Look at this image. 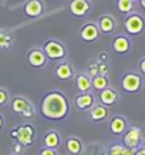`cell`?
<instances>
[{
    "instance_id": "1",
    "label": "cell",
    "mask_w": 145,
    "mask_h": 155,
    "mask_svg": "<svg viewBox=\"0 0 145 155\" xmlns=\"http://www.w3.org/2000/svg\"><path fill=\"white\" fill-rule=\"evenodd\" d=\"M40 111L47 120H63L68 114V103L61 93L53 91L43 98Z\"/></svg>"
},
{
    "instance_id": "2",
    "label": "cell",
    "mask_w": 145,
    "mask_h": 155,
    "mask_svg": "<svg viewBox=\"0 0 145 155\" xmlns=\"http://www.w3.org/2000/svg\"><path fill=\"white\" fill-rule=\"evenodd\" d=\"M124 27L130 36H140L145 30V17L138 12H131L125 16Z\"/></svg>"
},
{
    "instance_id": "3",
    "label": "cell",
    "mask_w": 145,
    "mask_h": 155,
    "mask_svg": "<svg viewBox=\"0 0 145 155\" xmlns=\"http://www.w3.org/2000/svg\"><path fill=\"white\" fill-rule=\"evenodd\" d=\"M43 51L46 53V57L48 60H63L67 57V50L64 47V44L54 40V38H48L44 43Z\"/></svg>"
},
{
    "instance_id": "4",
    "label": "cell",
    "mask_w": 145,
    "mask_h": 155,
    "mask_svg": "<svg viewBox=\"0 0 145 155\" xmlns=\"http://www.w3.org/2000/svg\"><path fill=\"white\" fill-rule=\"evenodd\" d=\"M121 87L128 94H135L142 87V78L138 73H127L121 78Z\"/></svg>"
},
{
    "instance_id": "5",
    "label": "cell",
    "mask_w": 145,
    "mask_h": 155,
    "mask_svg": "<svg viewBox=\"0 0 145 155\" xmlns=\"http://www.w3.org/2000/svg\"><path fill=\"white\" fill-rule=\"evenodd\" d=\"M122 145L128 148H138L142 145V135H141V128L130 127L124 132L122 137Z\"/></svg>"
},
{
    "instance_id": "6",
    "label": "cell",
    "mask_w": 145,
    "mask_h": 155,
    "mask_svg": "<svg viewBox=\"0 0 145 155\" xmlns=\"http://www.w3.org/2000/svg\"><path fill=\"white\" fill-rule=\"evenodd\" d=\"M68 10L74 17H84L93 10V5L90 0H70Z\"/></svg>"
},
{
    "instance_id": "7",
    "label": "cell",
    "mask_w": 145,
    "mask_h": 155,
    "mask_svg": "<svg viewBox=\"0 0 145 155\" xmlns=\"http://www.w3.org/2000/svg\"><path fill=\"white\" fill-rule=\"evenodd\" d=\"M100 34H101V31H100L98 26L95 23H93V21H88V23L83 24V27L80 28V38L85 43L97 41Z\"/></svg>"
},
{
    "instance_id": "8",
    "label": "cell",
    "mask_w": 145,
    "mask_h": 155,
    "mask_svg": "<svg viewBox=\"0 0 145 155\" xmlns=\"http://www.w3.org/2000/svg\"><path fill=\"white\" fill-rule=\"evenodd\" d=\"M16 138H17V141L21 144L23 147H28L31 145V142H33V138H34V128L30 125V124H24V125H20L19 128H16Z\"/></svg>"
},
{
    "instance_id": "9",
    "label": "cell",
    "mask_w": 145,
    "mask_h": 155,
    "mask_svg": "<svg viewBox=\"0 0 145 155\" xmlns=\"http://www.w3.org/2000/svg\"><path fill=\"white\" fill-rule=\"evenodd\" d=\"M23 12L27 17H40L44 13V3L43 0H27L23 6Z\"/></svg>"
},
{
    "instance_id": "10",
    "label": "cell",
    "mask_w": 145,
    "mask_h": 155,
    "mask_svg": "<svg viewBox=\"0 0 145 155\" xmlns=\"http://www.w3.org/2000/svg\"><path fill=\"white\" fill-rule=\"evenodd\" d=\"M131 40L125 34H118L112 40V50L117 54H128L130 50H131Z\"/></svg>"
},
{
    "instance_id": "11",
    "label": "cell",
    "mask_w": 145,
    "mask_h": 155,
    "mask_svg": "<svg viewBox=\"0 0 145 155\" xmlns=\"http://www.w3.org/2000/svg\"><path fill=\"white\" fill-rule=\"evenodd\" d=\"M12 108H13L14 113L21 114L24 117H31L34 114V110H33V107H31V104L28 103L27 100L21 98V97H17V98L13 100Z\"/></svg>"
},
{
    "instance_id": "12",
    "label": "cell",
    "mask_w": 145,
    "mask_h": 155,
    "mask_svg": "<svg viewBox=\"0 0 145 155\" xmlns=\"http://www.w3.org/2000/svg\"><path fill=\"white\" fill-rule=\"evenodd\" d=\"M27 61L28 64L31 67H43L44 64L47 63V57H46V53L43 51V48H33L30 50L27 54Z\"/></svg>"
},
{
    "instance_id": "13",
    "label": "cell",
    "mask_w": 145,
    "mask_h": 155,
    "mask_svg": "<svg viewBox=\"0 0 145 155\" xmlns=\"http://www.w3.org/2000/svg\"><path fill=\"white\" fill-rule=\"evenodd\" d=\"M97 26H98L100 31L103 34H111L117 28V20L114 19V16H111V14H104L98 19Z\"/></svg>"
},
{
    "instance_id": "14",
    "label": "cell",
    "mask_w": 145,
    "mask_h": 155,
    "mask_svg": "<svg viewBox=\"0 0 145 155\" xmlns=\"http://www.w3.org/2000/svg\"><path fill=\"white\" fill-rule=\"evenodd\" d=\"M54 74L58 80H70L74 75V71H73V67L68 63H61L54 68Z\"/></svg>"
},
{
    "instance_id": "15",
    "label": "cell",
    "mask_w": 145,
    "mask_h": 155,
    "mask_svg": "<svg viewBox=\"0 0 145 155\" xmlns=\"http://www.w3.org/2000/svg\"><path fill=\"white\" fill-rule=\"evenodd\" d=\"M117 100H118L117 91H115V90H112V88H110V87L104 88L103 91H101V94H100V101H101V104L105 105V107L115 104L117 103Z\"/></svg>"
},
{
    "instance_id": "16",
    "label": "cell",
    "mask_w": 145,
    "mask_h": 155,
    "mask_svg": "<svg viewBox=\"0 0 145 155\" xmlns=\"http://www.w3.org/2000/svg\"><path fill=\"white\" fill-rule=\"evenodd\" d=\"M125 130H127V121L122 117L117 115V117H114L111 120V122H110V131H111V134L121 135V134L125 132Z\"/></svg>"
},
{
    "instance_id": "17",
    "label": "cell",
    "mask_w": 145,
    "mask_h": 155,
    "mask_svg": "<svg viewBox=\"0 0 145 155\" xmlns=\"http://www.w3.org/2000/svg\"><path fill=\"white\" fill-rule=\"evenodd\" d=\"M94 104V95L90 93H83L75 98V105L78 110H87Z\"/></svg>"
},
{
    "instance_id": "18",
    "label": "cell",
    "mask_w": 145,
    "mask_h": 155,
    "mask_svg": "<svg viewBox=\"0 0 145 155\" xmlns=\"http://www.w3.org/2000/svg\"><path fill=\"white\" fill-rule=\"evenodd\" d=\"M75 84H77V88H78L80 93H88L93 84H91V80H90L88 75L85 74H78L75 77Z\"/></svg>"
},
{
    "instance_id": "19",
    "label": "cell",
    "mask_w": 145,
    "mask_h": 155,
    "mask_svg": "<svg viewBox=\"0 0 145 155\" xmlns=\"http://www.w3.org/2000/svg\"><path fill=\"white\" fill-rule=\"evenodd\" d=\"M108 115V110L105 105H97V107H94L91 110V113H90V118L93 120V121H103L105 120Z\"/></svg>"
},
{
    "instance_id": "20",
    "label": "cell",
    "mask_w": 145,
    "mask_h": 155,
    "mask_svg": "<svg viewBox=\"0 0 145 155\" xmlns=\"http://www.w3.org/2000/svg\"><path fill=\"white\" fill-rule=\"evenodd\" d=\"M115 5H117L118 13L127 16V14H130L131 12H134V6H135V3H134L132 0H117Z\"/></svg>"
},
{
    "instance_id": "21",
    "label": "cell",
    "mask_w": 145,
    "mask_h": 155,
    "mask_svg": "<svg viewBox=\"0 0 145 155\" xmlns=\"http://www.w3.org/2000/svg\"><path fill=\"white\" fill-rule=\"evenodd\" d=\"M44 144H46L47 148H57V147L60 145V135L57 134L56 131H50L47 132L46 135H44Z\"/></svg>"
},
{
    "instance_id": "22",
    "label": "cell",
    "mask_w": 145,
    "mask_h": 155,
    "mask_svg": "<svg viewBox=\"0 0 145 155\" xmlns=\"http://www.w3.org/2000/svg\"><path fill=\"white\" fill-rule=\"evenodd\" d=\"M66 148L67 151L70 152V154H78V152H81V142H80V140H77V138H68L66 142Z\"/></svg>"
},
{
    "instance_id": "23",
    "label": "cell",
    "mask_w": 145,
    "mask_h": 155,
    "mask_svg": "<svg viewBox=\"0 0 145 155\" xmlns=\"http://www.w3.org/2000/svg\"><path fill=\"white\" fill-rule=\"evenodd\" d=\"M91 84H93V87L95 90H98V91H103L104 88H107L108 87V80L105 75H95V77H93V81H91Z\"/></svg>"
},
{
    "instance_id": "24",
    "label": "cell",
    "mask_w": 145,
    "mask_h": 155,
    "mask_svg": "<svg viewBox=\"0 0 145 155\" xmlns=\"http://www.w3.org/2000/svg\"><path fill=\"white\" fill-rule=\"evenodd\" d=\"M12 43H13V37L9 33L0 30V48H5L6 50V48H9L12 46Z\"/></svg>"
},
{
    "instance_id": "25",
    "label": "cell",
    "mask_w": 145,
    "mask_h": 155,
    "mask_svg": "<svg viewBox=\"0 0 145 155\" xmlns=\"http://www.w3.org/2000/svg\"><path fill=\"white\" fill-rule=\"evenodd\" d=\"M122 150H124V145L121 144H115L110 148V155H121L122 154Z\"/></svg>"
},
{
    "instance_id": "26",
    "label": "cell",
    "mask_w": 145,
    "mask_h": 155,
    "mask_svg": "<svg viewBox=\"0 0 145 155\" xmlns=\"http://www.w3.org/2000/svg\"><path fill=\"white\" fill-rule=\"evenodd\" d=\"M97 64H98V74H101V75L107 74V71H108L107 63H105V61H98Z\"/></svg>"
},
{
    "instance_id": "27",
    "label": "cell",
    "mask_w": 145,
    "mask_h": 155,
    "mask_svg": "<svg viewBox=\"0 0 145 155\" xmlns=\"http://www.w3.org/2000/svg\"><path fill=\"white\" fill-rule=\"evenodd\" d=\"M88 75H91V77L98 75V64H97V63H94V64H90L88 66Z\"/></svg>"
},
{
    "instance_id": "28",
    "label": "cell",
    "mask_w": 145,
    "mask_h": 155,
    "mask_svg": "<svg viewBox=\"0 0 145 155\" xmlns=\"http://www.w3.org/2000/svg\"><path fill=\"white\" fill-rule=\"evenodd\" d=\"M40 155H57L56 151L53 150V148H43V150H40Z\"/></svg>"
},
{
    "instance_id": "29",
    "label": "cell",
    "mask_w": 145,
    "mask_h": 155,
    "mask_svg": "<svg viewBox=\"0 0 145 155\" xmlns=\"http://www.w3.org/2000/svg\"><path fill=\"white\" fill-rule=\"evenodd\" d=\"M137 148H128V147H124L121 155H135Z\"/></svg>"
},
{
    "instance_id": "30",
    "label": "cell",
    "mask_w": 145,
    "mask_h": 155,
    "mask_svg": "<svg viewBox=\"0 0 145 155\" xmlns=\"http://www.w3.org/2000/svg\"><path fill=\"white\" fill-rule=\"evenodd\" d=\"M6 101H7V93H6L5 90L0 88V105L6 104Z\"/></svg>"
},
{
    "instance_id": "31",
    "label": "cell",
    "mask_w": 145,
    "mask_h": 155,
    "mask_svg": "<svg viewBox=\"0 0 145 155\" xmlns=\"http://www.w3.org/2000/svg\"><path fill=\"white\" fill-rule=\"evenodd\" d=\"M138 70H140V73H142L145 75V57H142L140 63H138Z\"/></svg>"
},
{
    "instance_id": "32",
    "label": "cell",
    "mask_w": 145,
    "mask_h": 155,
    "mask_svg": "<svg viewBox=\"0 0 145 155\" xmlns=\"http://www.w3.org/2000/svg\"><path fill=\"white\" fill-rule=\"evenodd\" d=\"M135 155H145V145H140L137 148Z\"/></svg>"
},
{
    "instance_id": "33",
    "label": "cell",
    "mask_w": 145,
    "mask_h": 155,
    "mask_svg": "<svg viewBox=\"0 0 145 155\" xmlns=\"http://www.w3.org/2000/svg\"><path fill=\"white\" fill-rule=\"evenodd\" d=\"M107 58H108L107 53H101V54L98 56V61H107Z\"/></svg>"
},
{
    "instance_id": "34",
    "label": "cell",
    "mask_w": 145,
    "mask_h": 155,
    "mask_svg": "<svg viewBox=\"0 0 145 155\" xmlns=\"http://www.w3.org/2000/svg\"><path fill=\"white\" fill-rule=\"evenodd\" d=\"M21 147H23V145H21V144H20V142H19L17 145L14 147V152H17V154H19L20 151H21Z\"/></svg>"
},
{
    "instance_id": "35",
    "label": "cell",
    "mask_w": 145,
    "mask_h": 155,
    "mask_svg": "<svg viewBox=\"0 0 145 155\" xmlns=\"http://www.w3.org/2000/svg\"><path fill=\"white\" fill-rule=\"evenodd\" d=\"M141 135H142V140H145V128L141 130Z\"/></svg>"
},
{
    "instance_id": "36",
    "label": "cell",
    "mask_w": 145,
    "mask_h": 155,
    "mask_svg": "<svg viewBox=\"0 0 145 155\" xmlns=\"http://www.w3.org/2000/svg\"><path fill=\"white\" fill-rule=\"evenodd\" d=\"M140 5H141V7H142V9L145 10V0H141V2H140Z\"/></svg>"
},
{
    "instance_id": "37",
    "label": "cell",
    "mask_w": 145,
    "mask_h": 155,
    "mask_svg": "<svg viewBox=\"0 0 145 155\" xmlns=\"http://www.w3.org/2000/svg\"><path fill=\"white\" fill-rule=\"evenodd\" d=\"M2 125H3V118H2V115H0V128H2Z\"/></svg>"
},
{
    "instance_id": "38",
    "label": "cell",
    "mask_w": 145,
    "mask_h": 155,
    "mask_svg": "<svg viewBox=\"0 0 145 155\" xmlns=\"http://www.w3.org/2000/svg\"><path fill=\"white\" fill-rule=\"evenodd\" d=\"M132 2H134V3H140L141 0H132Z\"/></svg>"
},
{
    "instance_id": "39",
    "label": "cell",
    "mask_w": 145,
    "mask_h": 155,
    "mask_svg": "<svg viewBox=\"0 0 145 155\" xmlns=\"http://www.w3.org/2000/svg\"><path fill=\"white\" fill-rule=\"evenodd\" d=\"M104 155H110V152H108V154H104Z\"/></svg>"
}]
</instances>
